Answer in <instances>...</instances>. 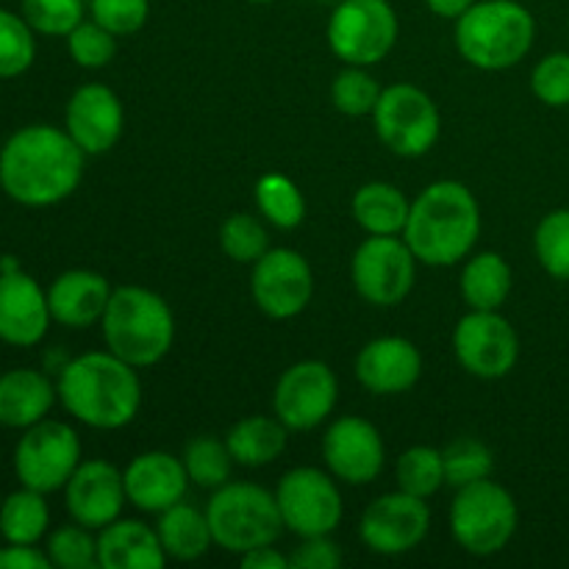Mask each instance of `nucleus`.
<instances>
[{
	"label": "nucleus",
	"mask_w": 569,
	"mask_h": 569,
	"mask_svg": "<svg viewBox=\"0 0 569 569\" xmlns=\"http://www.w3.org/2000/svg\"><path fill=\"white\" fill-rule=\"evenodd\" d=\"M156 533H159V542L164 548L167 559L176 561L200 559L214 545L206 511H198L194 506L183 503V500L161 511L159 522H156Z\"/></svg>",
	"instance_id": "obj_26"
},
{
	"label": "nucleus",
	"mask_w": 569,
	"mask_h": 569,
	"mask_svg": "<svg viewBox=\"0 0 569 569\" xmlns=\"http://www.w3.org/2000/svg\"><path fill=\"white\" fill-rule=\"evenodd\" d=\"M211 537L228 553H248L261 545H276L283 533V517L276 492L256 483H222L209 500Z\"/></svg>",
	"instance_id": "obj_6"
},
{
	"label": "nucleus",
	"mask_w": 569,
	"mask_h": 569,
	"mask_svg": "<svg viewBox=\"0 0 569 569\" xmlns=\"http://www.w3.org/2000/svg\"><path fill=\"white\" fill-rule=\"evenodd\" d=\"M81 461V439L76 428L50 417L26 428L14 445L17 481L42 495L61 492Z\"/></svg>",
	"instance_id": "obj_9"
},
{
	"label": "nucleus",
	"mask_w": 569,
	"mask_h": 569,
	"mask_svg": "<svg viewBox=\"0 0 569 569\" xmlns=\"http://www.w3.org/2000/svg\"><path fill=\"white\" fill-rule=\"evenodd\" d=\"M50 322L48 289L22 270L0 272V342L33 348L48 337Z\"/></svg>",
	"instance_id": "obj_20"
},
{
	"label": "nucleus",
	"mask_w": 569,
	"mask_h": 569,
	"mask_svg": "<svg viewBox=\"0 0 569 569\" xmlns=\"http://www.w3.org/2000/svg\"><path fill=\"white\" fill-rule=\"evenodd\" d=\"M287 433L289 428L283 426L278 417H244L237 426L228 431L226 445L231 450L233 461L242 467H264L281 459L287 450Z\"/></svg>",
	"instance_id": "obj_28"
},
{
	"label": "nucleus",
	"mask_w": 569,
	"mask_h": 569,
	"mask_svg": "<svg viewBox=\"0 0 569 569\" xmlns=\"http://www.w3.org/2000/svg\"><path fill=\"white\" fill-rule=\"evenodd\" d=\"M83 159L87 153L64 128L33 122L0 148V189L26 209H48L81 187Z\"/></svg>",
	"instance_id": "obj_1"
},
{
	"label": "nucleus",
	"mask_w": 569,
	"mask_h": 569,
	"mask_svg": "<svg viewBox=\"0 0 569 569\" xmlns=\"http://www.w3.org/2000/svg\"><path fill=\"white\" fill-rule=\"evenodd\" d=\"M339 398V383L326 361L306 359L283 370L278 378L272 409L289 431H311L331 417Z\"/></svg>",
	"instance_id": "obj_15"
},
{
	"label": "nucleus",
	"mask_w": 569,
	"mask_h": 569,
	"mask_svg": "<svg viewBox=\"0 0 569 569\" xmlns=\"http://www.w3.org/2000/svg\"><path fill=\"white\" fill-rule=\"evenodd\" d=\"M33 59H37V31L22 14L0 9V81L26 76Z\"/></svg>",
	"instance_id": "obj_34"
},
{
	"label": "nucleus",
	"mask_w": 569,
	"mask_h": 569,
	"mask_svg": "<svg viewBox=\"0 0 569 569\" xmlns=\"http://www.w3.org/2000/svg\"><path fill=\"white\" fill-rule=\"evenodd\" d=\"M256 206L270 226L292 231L306 220V198L292 178L267 172L256 181Z\"/></svg>",
	"instance_id": "obj_31"
},
{
	"label": "nucleus",
	"mask_w": 569,
	"mask_h": 569,
	"mask_svg": "<svg viewBox=\"0 0 569 569\" xmlns=\"http://www.w3.org/2000/svg\"><path fill=\"white\" fill-rule=\"evenodd\" d=\"M422 356L406 337H378L356 356V378L372 395H403L420 381Z\"/></svg>",
	"instance_id": "obj_21"
},
{
	"label": "nucleus",
	"mask_w": 569,
	"mask_h": 569,
	"mask_svg": "<svg viewBox=\"0 0 569 569\" xmlns=\"http://www.w3.org/2000/svg\"><path fill=\"white\" fill-rule=\"evenodd\" d=\"M248 3H256V6H261V3H272V0H248Z\"/></svg>",
	"instance_id": "obj_48"
},
{
	"label": "nucleus",
	"mask_w": 569,
	"mask_h": 569,
	"mask_svg": "<svg viewBox=\"0 0 569 569\" xmlns=\"http://www.w3.org/2000/svg\"><path fill=\"white\" fill-rule=\"evenodd\" d=\"M111 292L106 276L94 270H67L48 287V306L53 322L64 328L94 326L103 320Z\"/></svg>",
	"instance_id": "obj_23"
},
{
	"label": "nucleus",
	"mask_w": 569,
	"mask_h": 569,
	"mask_svg": "<svg viewBox=\"0 0 569 569\" xmlns=\"http://www.w3.org/2000/svg\"><path fill=\"white\" fill-rule=\"evenodd\" d=\"M0 542H3V537H0Z\"/></svg>",
	"instance_id": "obj_49"
},
{
	"label": "nucleus",
	"mask_w": 569,
	"mask_h": 569,
	"mask_svg": "<svg viewBox=\"0 0 569 569\" xmlns=\"http://www.w3.org/2000/svg\"><path fill=\"white\" fill-rule=\"evenodd\" d=\"M476 0H426L431 14L442 17V20H459Z\"/></svg>",
	"instance_id": "obj_47"
},
{
	"label": "nucleus",
	"mask_w": 569,
	"mask_h": 569,
	"mask_svg": "<svg viewBox=\"0 0 569 569\" xmlns=\"http://www.w3.org/2000/svg\"><path fill=\"white\" fill-rule=\"evenodd\" d=\"M100 328L106 350L137 370L159 365L176 342V317L170 303L144 287L114 289Z\"/></svg>",
	"instance_id": "obj_4"
},
{
	"label": "nucleus",
	"mask_w": 569,
	"mask_h": 569,
	"mask_svg": "<svg viewBox=\"0 0 569 569\" xmlns=\"http://www.w3.org/2000/svg\"><path fill=\"white\" fill-rule=\"evenodd\" d=\"M59 400V389L44 372L17 367L0 376V426L26 431L37 426Z\"/></svg>",
	"instance_id": "obj_24"
},
{
	"label": "nucleus",
	"mask_w": 569,
	"mask_h": 569,
	"mask_svg": "<svg viewBox=\"0 0 569 569\" xmlns=\"http://www.w3.org/2000/svg\"><path fill=\"white\" fill-rule=\"evenodd\" d=\"M64 503L72 522L100 531L120 520L122 506L128 503L122 472L103 459L81 461L64 487Z\"/></svg>",
	"instance_id": "obj_18"
},
{
	"label": "nucleus",
	"mask_w": 569,
	"mask_h": 569,
	"mask_svg": "<svg viewBox=\"0 0 569 569\" xmlns=\"http://www.w3.org/2000/svg\"><path fill=\"white\" fill-rule=\"evenodd\" d=\"M461 298L470 309L500 311L511 295V267L495 250L472 256L461 270Z\"/></svg>",
	"instance_id": "obj_29"
},
{
	"label": "nucleus",
	"mask_w": 569,
	"mask_h": 569,
	"mask_svg": "<svg viewBox=\"0 0 569 569\" xmlns=\"http://www.w3.org/2000/svg\"><path fill=\"white\" fill-rule=\"evenodd\" d=\"M531 89L550 109L569 106V53H550L533 67Z\"/></svg>",
	"instance_id": "obj_43"
},
{
	"label": "nucleus",
	"mask_w": 569,
	"mask_h": 569,
	"mask_svg": "<svg viewBox=\"0 0 569 569\" xmlns=\"http://www.w3.org/2000/svg\"><path fill=\"white\" fill-rule=\"evenodd\" d=\"M431 531V509L409 492L381 495L361 515V542L378 556H406Z\"/></svg>",
	"instance_id": "obj_16"
},
{
	"label": "nucleus",
	"mask_w": 569,
	"mask_h": 569,
	"mask_svg": "<svg viewBox=\"0 0 569 569\" xmlns=\"http://www.w3.org/2000/svg\"><path fill=\"white\" fill-rule=\"evenodd\" d=\"M122 481H126L128 503L148 515H161L170 506L181 503L189 489L183 461L164 450H148L131 459V465L122 470Z\"/></svg>",
	"instance_id": "obj_22"
},
{
	"label": "nucleus",
	"mask_w": 569,
	"mask_h": 569,
	"mask_svg": "<svg viewBox=\"0 0 569 569\" xmlns=\"http://www.w3.org/2000/svg\"><path fill=\"white\" fill-rule=\"evenodd\" d=\"M353 220L370 237H398L409 220L411 203L395 183L370 181L353 194Z\"/></svg>",
	"instance_id": "obj_27"
},
{
	"label": "nucleus",
	"mask_w": 569,
	"mask_h": 569,
	"mask_svg": "<svg viewBox=\"0 0 569 569\" xmlns=\"http://www.w3.org/2000/svg\"><path fill=\"white\" fill-rule=\"evenodd\" d=\"M383 89L365 67L348 64V70L339 72L331 83V103L337 111L348 117H367L376 111Z\"/></svg>",
	"instance_id": "obj_39"
},
{
	"label": "nucleus",
	"mask_w": 569,
	"mask_h": 569,
	"mask_svg": "<svg viewBox=\"0 0 569 569\" xmlns=\"http://www.w3.org/2000/svg\"><path fill=\"white\" fill-rule=\"evenodd\" d=\"M183 467H187L189 483L200 489H220L231 481L233 456L226 442L214 437H194L183 450Z\"/></svg>",
	"instance_id": "obj_33"
},
{
	"label": "nucleus",
	"mask_w": 569,
	"mask_h": 569,
	"mask_svg": "<svg viewBox=\"0 0 569 569\" xmlns=\"http://www.w3.org/2000/svg\"><path fill=\"white\" fill-rule=\"evenodd\" d=\"M20 14L39 37H67L87 20L83 0H20Z\"/></svg>",
	"instance_id": "obj_40"
},
{
	"label": "nucleus",
	"mask_w": 569,
	"mask_h": 569,
	"mask_svg": "<svg viewBox=\"0 0 569 569\" xmlns=\"http://www.w3.org/2000/svg\"><path fill=\"white\" fill-rule=\"evenodd\" d=\"M220 248L237 264H256L270 250V233L256 214H231L220 226Z\"/></svg>",
	"instance_id": "obj_36"
},
{
	"label": "nucleus",
	"mask_w": 569,
	"mask_h": 569,
	"mask_svg": "<svg viewBox=\"0 0 569 569\" xmlns=\"http://www.w3.org/2000/svg\"><path fill=\"white\" fill-rule=\"evenodd\" d=\"M453 353L470 376L498 381L515 370L520 359V337L500 311L472 309L456 326Z\"/></svg>",
	"instance_id": "obj_13"
},
{
	"label": "nucleus",
	"mask_w": 569,
	"mask_h": 569,
	"mask_svg": "<svg viewBox=\"0 0 569 569\" xmlns=\"http://www.w3.org/2000/svg\"><path fill=\"white\" fill-rule=\"evenodd\" d=\"M537 22L517 0H481L456 20V50L467 64L487 72L517 67L533 48Z\"/></svg>",
	"instance_id": "obj_5"
},
{
	"label": "nucleus",
	"mask_w": 569,
	"mask_h": 569,
	"mask_svg": "<svg viewBox=\"0 0 569 569\" xmlns=\"http://www.w3.org/2000/svg\"><path fill=\"white\" fill-rule=\"evenodd\" d=\"M533 250L548 276L569 281V209H556L542 217L533 233Z\"/></svg>",
	"instance_id": "obj_37"
},
{
	"label": "nucleus",
	"mask_w": 569,
	"mask_h": 569,
	"mask_svg": "<svg viewBox=\"0 0 569 569\" xmlns=\"http://www.w3.org/2000/svg\"><path fill=\"white\" fill-rule=\"evenodd\" d=\"M292 569H339L342 567V550L328 537H309L289 556Z\"/></svg>",
	"instance_id": "obj_44"
},
{
	"label": "nucleus",
	"mask_w": 569,
	"mask_h": 569,
	"mask_svg": "<svg viewBox=\"0 0 569 569\" xmlns=\"http://www.w3.org/2000/svg\"><path fill=\"white\" fill-rule=\"evenodd\" d=\"M322 461L333 478L350 487H365L381 476L387 448L370 420L339 417L322 437Z\"/></svg>",
	"instance_id": "obj_17"
},
{
	"label": "nucleus",
	"mask_w": 569,
	"mask_h": 569,
	"mask_svg": "<svg viewBox=\"0 0 569 569\" xmlns=\"http://www.w3.org/2000/svg\"><path fill=\"white\" fill-rule=\"evenodd\" d=\"M48 495L20 487L0 503V537L9 545H39L48 537Z\"/></svg>",
	"instance_id": "obj_30"
},
{
	"label": "nucleus",
	"mask_w": 569,
	"mask_h": 569,
	"mask_svg": "<svg viewBox=\"0 0 569 569\" xmlns=\"http://www.w3.org/2000/svg\"><path fill=\"white\" fill-rule=\"evenodd\" d=\"M442 465L445 481L456 489L467 487V483L483 481V478H492L495 470L492 450L472 437L453 439V442L442 450Z\"/></svg>",
	"instance_id": "obj_35"
},
{
	"label": "nucleus",
	"mask_w": 569,
	"mask_h": 569,
	"mask_svg": "<svg viewBox=\"0 0 569 569\" xmlns=\"http://www.w3.org/2000/svg\"><path fill=\"white\" fill-rule=\"evenodd\" d=\"M372 122H376L378 139L403 159L426 156L442 133L437 103L415 83H392L383 89L372 111Z\"/></svg>",
	"instance_id": "obj_10"
},
{
	"label": "nucleus",
	"mask_w": 569,
	"mask_h": 569,
	"mask_svg": "<svg viewBox=\"0 0 569 569\" xmlns=\"http://www.w3.org/2000/svg\"><path fill=\"white\" fill-rule=\"evenodd\" d=\"M89 17L114 37H131L148 22L150 0H89Z\"/></svg>",
	"instance_id": "obj_42"
},
{
	"label": "nucleus",
	"mask_w": 569,
	"mask_h": 569,
	"mask_svg": "<svg viewBox=\"0 0 569 569\" xmlns=\"http://www.w3.org/2000/svg\"><path fill=\"white\" fill-rule=\"evenodd\" d=\"M278 509L287 531L300 539L331 537L345 515L342 495L331 476L317 467H295L278 481Z\"/></svg>",
	"instance_id": "obj_11"
},
{
	"label": "nucleus",
	"mask_w": 569,
	"mask_h": 569,
	"mask_svg": "<svg viewBox=\"0 0 569 569\" xmlns=\"http://www.w3.org/2000/svg\"><path fill=\"white\" fill-rule=\"evenodd\" d=\"M242 567L244 569H287L289 556H283L281 550H276L272 545H261V548L248 550L242 553Z\"/></svg>",
	"instance_id": "obj_46"
},
{
	"label": "nucleus",
	"mask_w": 569,
	"mask_h": 569,
	"mask_svg": "<svg viewBox=\"0 0 569 569\" xmlns=\"http://www.w3.org/2000/svg\"><path fill=\"white\" fill-rule=\"evenodd\" d=\"M64 39L67 50H70V59L78 67H83V70H103L117 56V37L111 31H106L100 22H94L92 17L83 20L81 26L72 28Z\"/></svg>",
	"instance_id": "obj_41"
},
{
	"label": "nucleus",
	"mask_w": 569,
	"mask_h": 569,
	"mask_svg": "<svg viewBox=\"0 0 569 569\" xmlns=\"http://www.w3.org/2000/svg\"><path fill=\"white\" fill-rule=\"evenodd\" d=\"M126 111L114 89L106 83H83L70 94L64 109V131L87 156H103L120 142Z\"/></svg>",
	"instance_id": "obj_19"
},
{
	"label": "nucleus",
	"mask_w": 569,
	"mask_h": 569,
	"mask_svg": "<svg viewBox=\"0 0 569 569\" xmlns=\"http://www.w3.org/2000/svg\"><path fill=\"white\" fill-rule=\"evenodd\" d=\"M481 237V209L465 183L437 181L411 200L403 239L420 264L453 267Z\"/></svg>",
	"instance_id": "obj_3"
},
{
	"label": "nucleus",
	"mask_w": 569,
	"mask_h": 569,
	"mask_svg": "<svg viewBox=\"0 0 569 569\" xmlns=\"http://www.w3.org/2000/svg\"><path fill=\"white\" fill-rule=\"evenodd\" d=\"M328 48L353 67L387 59L398 44V14L389 0H342L328 20Z\"/></svg>",
	"instance_id": "obj_8"
},
{
	"label": "nucleus",
	"mask_w": 569,
	"mask_h": 569,
	"mask_svg": "<svg viewBox=\"0 0 569 569\" xmlns=\"http://www.w3.org/2000/svg\"><path fill=\"white\" fill-rule=\"evenodd\" d=\"M48 553L37 545H0V569H50Z\"/></svg>",
	"instance_id": "obj_45"
},
{
	"label": "nucleus",
	"mask_w": 569,
	"mask_h": 569,
	"mask_svg": "<svg viewBox=\"0 0 569 569\" xmlns=\"http://www.w3.org/2000/svg\"><path fill=\"white\" fill-rule=\"evenodd\" d=\"M395 478H398L400 492H409L422 500L433 498L448 483L445 481L442 450L428 448V445H415V448H409L398 459Z\"/></svg>",
	"instance_id": "obj_32"
},
{
	"label": "nucleus",
	"mask_w": 569,
	"mask_h": 569,
	"mask_svg": "<svg viewBox=\"0 0 569 569\" xmlns=\"http://www.w3.org/2000/svg\"><path fill=\"white\" fill-rule=\"evenodd\" d=\"M250 292L261 315L270 320H292L311 303L315 272L298 250L270 248L253 264Z\"/></svg>",
	"instance_id": "obj_14"
},
{
	"label": "nucleus",
	"mask_w": 569,
	"mask_h": 569,
	"mask_svg": "<svg viewBox=\"0 0 569 569\" xmlns=\"http://www.w3.org/2000/svg\"><path fill=\"white\" fill-rule=\"evenodd\" d=\"M56 389L67 415L94 431L126 428L142 406L137 367L122 361L111 350H92L67 361Z\"/></svg>",
	"instance_id": "obj_2"
},
{
	"label": "nucleus",
	"mask_w": 569,
	"mask_h": 569,
	"mask_svg": "<svg viewBox=\"0 0 569 569\" xmlns=\"http://www.w3.org/2000/svg\"><path fill=\"white\" fill-rule=\"evenodd\" d=\"M353 287L367 303L398 306L409 298L417 278V256L398 237H367L350 261Z\"/></svg>",
	"instance_id": "obj_12"
},
{
	"label": "nucleus",
	"mask_w": 569,
	"mask_h": 569,
	"mask_svg": "<svg viewBox=\"0 0 569 569\" xmlns=\"http://www.w3.org/2000/svg\"><path fill=\"white\" fill-rule=\"evenodd\" d=\"M44 553H48L50 565L59 569H92L98 567V539L92 537L89 528L72 522V526H61L48 533Z\"/></svg>",
	"instance_id": "obj_38"
},
{
	"label": "nucleus",
	"mask_w": 569,
	"mask_h": 569,
	"mask_svg": "<svg viewBox=\"0 0 569 569\" xmlns=\"http://www.w3.org/2000/svg\"><path fill=\"white\" fill-rule=\"evenodd\" d=\"M517 503L511 492L492 478L467 483L456 492L453 506H450V533L456 545L470 556L500 553L509 548L517 533Z\"/></svg>",
	"instance_id": "obj_7"
},
{
	"label": "nucleus",
	"mask_w": 569,
	"mask_h": 569,
	"mask_svg": "<svg viewBox=\"0 0 569 569\" xmlns=\"http://www.w3.org/2000/svg\"><path fill=\"white\" fill-rule=\"evenodd\" d=\"M167 553L156 528L142 520H114L98 533V567L103 569H164Z\"/></svg>",
	"instance_id": "obj_25"
}]
</instances>
